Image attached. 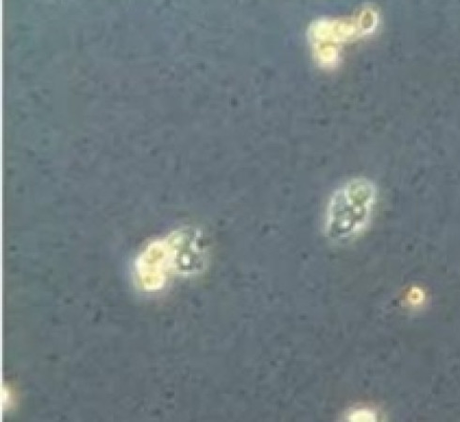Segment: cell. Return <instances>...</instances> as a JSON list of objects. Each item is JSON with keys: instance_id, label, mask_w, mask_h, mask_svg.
I'll return each instance as SVG.
<instances>
[{"instance_id": "6da1fadb", "label": "cell", "mask_w": 460, "mask_h": 422, "mask_svg": "<svg viewBox=\"0 0 460 422\" xmlns=\"http://www.w3.org/2000/svg\"><path fill=\"white\" fill-rule=\"evenodd\" d=\"M377 201L372 181L358 178L341 186L327 204L324 233L328 240L344 243L358 237L367 227Z\"/></svg>"}, {"instance_id": "7a4b0ae2", "label": "cell", "mask_w": 460, "mask_h": 422, "mask_svg": "<svg viewBox=\"0 0 460 422\" xmlns=\"http://www.w3.org/2000/svg\"><path fill=\"white\" fill-rule=\"evenodd\" d=\"M377 24L378 15L373 10L349 18L320 19L309 31L312 48L322 65H336L342 44L373 32Z\"/></svg>"}]
</instances>
